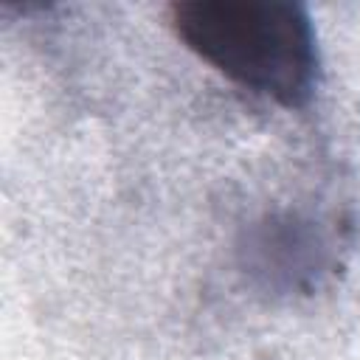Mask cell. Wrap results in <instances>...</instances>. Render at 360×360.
<instances>
[{"mask_svg": "<svg viewBox=\"0 0 360 360\" xmlns=\"http://www.w3.org/2000/svg\"><path fill=\"white\" fill-rule=\"evenodd\" d=\"M323 239L312 222H304L298 217H267L253 228L248 236V267L270 276V281L284 284H304L323 267Z\"/></svg>", "mask_w": 360, "mask_h": 360, "instance_id": "obj_2", "label": "cell"}, {"mask_svg": "<svg viewBox=\"0 0 360 360\" xmlns=\"http://www.w3.org/2000/svg\"><path fill=\"white\" fill-rule=\"evenodd\" d=\"M174 37L233 84L287 110L309 104L318 42L309 11L290 0H177Z\"/></svg>", "mask_w": 360, "mask_h": 360, "instance_id": "obj_1", "label": "cell"}]
</instances>
